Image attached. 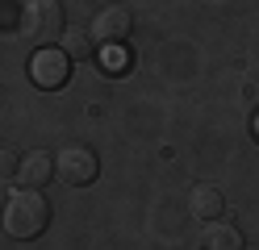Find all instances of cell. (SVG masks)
Returning <instances> with one entry per match:
<instances>
[{
	"label": "cell",
	"mask_w": 259,
	"mask_h": 250,
	"mask_svg": "<svg viewBox=\"0 0 259 250\" xmlns=\"http://www.w3.org/2000/svg\"><path fill=\"white\" fill-rule=\"evenodd\" d=\"M71 79V59L63 55V46H42L34 59H29V83L42 92H55Z\"/></svg>",
	"instance_id": "4"
},
{
	"label": "cell",
	"mask_w": 259,
	"mask_h": 250,
	"mask_svg": "<svg viewBox=\"0 0 259 250\" xmlns=\"http://www.w3.org/2000/svg\"><path fill=\"white\" fill-rule=\"evenodd\" d=\"M130 63H134V55H125L121 46H105V67L109 71H125Z\"/></svg>",
	"instance_id": "11"
},
{
	"label": "cell",
	"mask_w": 259,
	"mask_h": 250,
	"mask_svg": "<svg viewBox=\"0 0 259 250\" xmlns=\"http://www.w3.org/2000/svg\"><path fill=\"white\" fill-rule=\"evenodd\" d=\"M46 225H51V200L38 188H21L5 200V233L9 238L29 242L38 233H46Z\"/></svg>",
	"instance_id": "1"
},
{
	"label": "cell",
	"mask_w": 259,
	"mask_h": 250,
	"mask_svg": "<svg viewBox=\"0 0 259 250\" xmlns=\"http://www.w3.org/2000/svg\"><path fill=\"white\" fill-rule=\"evenodd\" d=\"M21 33L38 50L42 46H59L63 33H67V17H63L59 0H29L25 13H21Z\"/></svg>",
	"instance_id": "2"
},
{
	"label": "cell",
	"mask_w": 259,
	"mask_h": 250,
	"mask_svg": "<svg viewBox=\"0 0 259 250\" xmlns=\"http://www.w3.org/2000/svg\"><path fill=\"white\" fill-rule=\"evenodd\" d=\"M130 29H134V13H130L125 5H109L96 13V21H92V38L101 42V46H121L130 38Z\"/></svg>",
	"instance_id": "5"
},
{
	"label": "cell",
	"mask_w": 259,
	"mask_h": 250,
	"mask_svg": "<svg viewBox=\"0 0 259 250\" xmlns=\"http://www.w3.org/2000/svg\"><path fill=\"white\" fill-rule=\"evenodd\" d=\"M205 250H247V238L234 221H209L205 225Z\"/></svg>",
	"instance_id": "8"
},
{
	"label": "cell",
	"mask_w": 259,
	"mask_h": 250,
	"mask_svg": "<svg viewBox=\"0 0 259 250\" xmlns=\"http://www.w3.org/2000/svg\"><path fill=\"white\" fill-rule=\"evenodd\" d=\"M63 55H67L71 63L96 59V38H92V29H67V33H63Z\"/></svg>",
	"instance_id": "9"
},
{
	"label": "cell",
	"mask_w": 259,
	"mask_h": 250,
	"mask_svg": "<svg viewBox=\"0 0 259 250\" xmlns=\"http://www.w3.org/2000/svg\"><path fill=\"white\" fill-rule=\"evenodd\" d=\"M17 171H21V155L0 146V179H17Z\"/></svg>",
	"instance_id": "10"
},
{
	"label": "cell",
	"mask_w": 259,
	"mask_h": 250,
	"mask_svg": "<svg viewBox=\"0 0 259 250\" xmlns=\"http://www.w3.org/2000/svg\"><path fill=\"white\" fill-rule=\"evenodd\" d=\"M188 213L197 217V221H218V217L226 213L222 188H213V183H192L188 188Z\"/></svg>",
	"instance_id": "7"
},
{
	"label": "cell",
	"mask_w": 259,
	"mask_h": 250,
	"mask_svg": "<svg viewBox=\"0 0 259 250\" xmlns=\"http://www.w3.org/2000/svg\"><path fill=\"white\" fill-rule=\"evenodd\" d=\"M96 175H101L96 150H88V146H63L55 155V179H63L67 188H88V183H96Z\"/></svg>",
	"instance_id": "3"
},
{
	"label": "cell",
	"mask_w": 259,
	"mask_h": 250,
	"mask_svg": "<svg viewBox=\"0 0 259 250\" xmlns=\"http://www.w3.org/2000/svg\"><path fill=\"white\" fill-rule=\"evenodd\" d=\"M251 138H255V142H259V113H255V117H251Z\"/></svg>",
	"instance_id": "12"
},
{
	"label": "cell",
	"mask_w": 259,
	"mask_h": 250,
	"mask_svg": "<svg viewBox=\"0 0 259 250\" xmlns=\"http://www.w3.org/2000/svg\"><path fill=\"white\" fill-rule=\"evenodd\" d=\"M17 179H21V188H46V183L55 179V155L51 150H29V155H21V171H17Z\"/></svg>",
	"instance_id": "6"
}]
</instances>
